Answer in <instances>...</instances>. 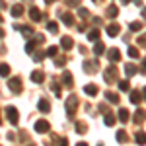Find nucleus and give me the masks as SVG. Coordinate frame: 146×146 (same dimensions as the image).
Listing matches in <instances>:
<instances>
[{
  "mask_svg": "<svg viewBox=\"0 0 146 146\" xmlns=\"http://www.w3.org/2000/svg\"><path fill=\"white\" fill-rule=\"evenodd\" d=\"M86 129H88V127H86V123H76V133H80V135H84V133H86Z\"/></svg>",
  "mask_w": 146,
  "mask_h": 146,
  "instance_id": "obj_36",
  "label": "nucleus"
},
{
  "mask_svg": "<svg viewBox=\"0 0 146 146\" xmlns=\"http://www.w3.org/2000/svg\"><path fill=\"white\" fill-rule=\"evenodd\" d=\"M107 56H109L111 62H117V60H121V51H119V49H109Z\"/></svg>",
  "mask_w": 146,
  "mask_h": 146,
  "instance_id": "obj_13",
  "label": "nucleus"
},
{
  "mask_svg": "<svg viewBox=\"0 0 146 146\" xmlns=\"http://www.w3.org/2000/svg\"><path fill=\"white\" fill-rule=\"evenodd\" d=\"M27 146H35V144H27Z\"/></svg>",
  "mask_w": 146,
  "mask_h": 146,
  "instance_id": "obj_56",
  "label": "nucleus"
},
{
  "mask_svg": "<svg viewBox=\"0 0 146 146\" xmlns=\"http://www.w3.org/2000/svg\"><path fill=\"white\" fill-rule=\"evenodd\" d=\"M68 6H72V8H78L80 6V0H66Z\"/></svg>",
  "mask_w": 146,
  "mask_h": 146,
  "instance_id": "obj_43",
  "label": "nucleus"
},
{
  "mask_svg": "<svg viewBox=\"0 0 146 146\" xmlns=\"http://www.w3.org/2000/svg\"><path fill=\"white\" fill-rule=\"evenodd\" d=\"M29 18H31V20H33V22H41V18H43V14H41V10H39V8H31V10H29Z\"/></svg>",
  "mask_w": 146,
  "mask_h": 146,
  "instance_id": "obj_12",
  "label": "nucleus"
},
{
  "mask_svg": "<svg viewBox=\"0 0 146 146\" xmlns=\"http://www.w3.org/2000/svg\"><path fill=\"white\" fill-rule=\"evenodd\" d=\"M31 80H33L35 84H41V82L45 80V74H43V70H33V72H31Z\"/></svg>",
  "mask_w": 146,
  "mask_h": 146,
  "instance_id": "obj_11",
  "label": "nucleus"
},
{
  "mask_svg": "<svg viewBox=\"0 0 146 146\" xmlns=\"http://www.w3.org/2000/svg\"><path fill=\"white\" fill-rule=\"evenodd\" d=\"M103 78H105V82H107V84L115 82V78H117V66H115V64L107 66L105 70H103Z\"/></svg>",
  "mask_w": 146,
  "mask_h": 146,
  "instance_id": "obj_2",
  "label": "nucleus"
},
{
  "mask_svg": "<svg viewBox=\"0 0 146 146\" xmlns=\"http://www.w3.org/2000/svg\"><path fill=\"white\" fill-rule=\"evenodd\" d=\"M8 74H10V66L2 62V64H0V76H8Z\"/></svg>",
  "mask_w": 146,
  "mask_h": 146,
  "instance_id": "obj_33",
  "label": "nucleus"
},
{
  "mask_svg": "<svg viewBox=\"0 0 146 146\" xmlns=\"http://www.w3.org/2000/svg\"><path fill=\"white\" fill-rule=\"evenodd\" d=\"M136 72H138V68H136L133 62H127V64H125V74H127L129 78H131V76H135Z\"/></svg>",
  "mask_w": 146,
  "mask_h": 146,
  "instance_id": "obj_14",
  "label": "nucleus"
},
{
  "mask_svg": "<svg viewBox=\"0 0 146 146\" xmlns=\"http://www.w3.org/2000/svg\"><path fill=\"white\" fill-rule=\"evenodd\" d=\"M142 72H146V58H144V68H142Z\"/></svg>",
  "mask_w": 146,
  "mask_h": 146,
  "instance_id": "obj_52",
  "label": "nucleus"
},
{
  "mask_svg": "<svg viewBox=\"0 0 146 146\" xmlns=\"http://www.w3.org/2000/svg\"><path fill=\"white\" fill-rule=\"evenodd\" d=\"M142 18L146 20V8H142Z\"/></svg>",
  "mask_w": 146,
  "mask_h": 146,
  "instance_id": "obj_48",
  "label": "nucleus"
},
{
  "mask_svg": "<svg viewBox=\"0 0 146 146\" xmlns=\"http://www.w3.org/2000/svg\"><path fill=\"white\" fill-rule=\"evenodd\" d=\"M92 23H96V25H100V23H101V18H92Z\"/></svg>",
  "mask_w": 146,
  "mask_h": 146,
  "instance_id": "obj_45",
  "label": "nucleus"
},
{
  "mask_svg": "<svg viewBox=\"0 0 146 146\" xmlns=\"http://www.w3.org/2000/svg\"><path fill=\"white\" fill-rule=\"evenodd\" d=\"M129 88H131V86H129V80H123V82H119V90L127 92V90H129Z\"/></svg>",
  "mask_w": 146,
  "mask_h": 146,
  "instance_id": "obj_41",
  "label": "nucleus"
},
{
  "mask_svg": "<svg viewBox=\"0 0 146 146\" xmlns=\"http://www.w3.org/2000/svg\"><path fill=\"white\" fill-rule=\"evenodd\" d=\"M100 111L101 113H109V107H107L105 103H100Z\"/></svg>",
  "mask_w": 146,
  "mask_h": 146,
  "instance_id": "obj_44",
  "label": "nucleus"
},
{
  "mask_svg": "<svg viewBox=\"0 0 146 146\" xmlns=\"http://www.w3.org/2000/svg\"><path fill=\"white\" fill-rule=\"evenodd\" d=\"M94 2H101V0H94Z\"/></svg>",
  "mask_w": 146,
  "mask_h": 146,
  "instance_id": "obj_54",
  "label": "nucleus"
},
{
  "mask_svg": "<svg viewBox=\"0 0 146 146\" xmlns=\"http://www.w3.org/2000/svg\"><path fill=\"white\" fill-rule=\"evenodd\" d=\"M98 68H100L98 60H86V62H84V70H86V72H90V74H94Z\"/></svg>",
  "mask_w": 146,
  "mask_h": 146,
  "instance_id": "obj_6",
  "label": "nucleus"
},
{
  "mask_svg": "<svg viewBox=\"0 0 146 146\" xmlns=\"http://www.w3.org/2000/svg\"><path fill=\"white\" fill-rule=\"evenodd\" d=\"M140 101H142V96L138 92H133L131 94V103H140Z\"/></svg>",
  "mask_w": 146,
  "mask_h": 146,
  "instance_id": "obj_30",
  "label": "nucleus"
},
{
  "mask_svg": "<svg viewBox=\"0 0 146 146\" xmlns=\"http://www.w3.org/2000/svg\"><path fill=\"white\" fill-rule=\"evenodd\" d=\"M115 138H117L119 142H127V140H129V135L125 133L123 129H119V131H117V135H115Z\"/></svg>",
  "mask_w": 146,
  "mask_h": 146,
  "instance_id": "obj_20",
  "label": "nucleus"
},
{
  "mask_svg": "<svg viewBox=\"0 0 146 146\" xmlns=\"http://www.w3.org/2000/svg\"><path fill=\"white\" fill-rule=\"evenodd\" d=\"M22 14H23V6H22V4H16V6H12V16H14V18H20Z\"/></svg>",
  "mask_w": 146,
  "mask_h": 146,
  "instance_id": "obj_19",
  "label": "nucleus"
},
{
  "mask_svg": "<svg viewBox=\"0 0 146 146\" xmlns=\"http://www.w3.org/2000/svg\"><path fill=\"white\" fill-rule=\"evenodd\" d=\"M8 88L12 94H20L22 92V80L20 78H10L8 80Z\"/></svg>",
  "mask_w": 146,
  "mask_h": 146,
  "instance_id": "obj_5",
  "label": "nucleus"
},
{
  "mask_svg": "<svg viewBox=\"0 0 146 146\" xmlns=\"http://www.w3.org/2000/svg\"><path fill=\"white\" fill-rule=\"evenodd\" d=\"M76 107H78V98L76 96H70L66 100V113L68 117H74L76 115Z\"/></svg>",
  "mask_w": 146,
  "mask_h": 146,
  "instance_id": "obj_1",
  "label": "nucleus"
},
{
  "mask_svg": "<svg viewBox=\"0 0 146 146\" xmlns=\"http://www.w3.org/2000/svg\"><path fill=\"white\" fill-rule=\"evenodd\" d=\"M113 123H115V117H113L111 113H105V125H107V127H111Z\"/></svg>",
  "mask_w": 146,
  "mask_h": 146,
  "instance_id": "obj_38",
  "label": "nucleus"
},
{
  "mask_svg": "<svg viewBox=\"0 0 146 146\" xmlns=\"http://www.w3.org/2000/svg\"><path fill=\"white\" fill-rule=\"evenodd\" d=\"M6 117H8V121H10L12 125H18V121H20L18 109H16L14 105H8V107H6Z\"/></svg>",
  "mask_w": 146,
  "mask_h": 146,
  "instance_id": "obj_3",
  "label": "nucleus"
},
{
  "mask_svg": "<svg viewBox=\"0 0 146 146\" xmlns=\"http://www.w3.org/2000/svg\"><path fill=\"white\" fill-rule=\"evenodd\" d=\"M135 4L136 6H142V0H135Z\"/></svg>",
  "mask_w": 146,
  "mask_h": 146,
  "instance_id": "obj_47",
  "label": "nucleus"
},
{
  "mask_svg": "<svg viewBox=\"0 0 146 146\" xmlns=\"http://www.w3.org/2000/svg\"><path fill=\"white\" fill-rule=\"evenodd\" d=\"M60 20H62V23L68 25V27H72V25H74V16H72L70 12H64V14L60 16Z\"/></svg>",
  "mask_w": 146,
  "mask_h": 146,
  "instance_id": "obj_8",
  "label": "nucleus"
},
{
  "mask_svg": "<svg viewBox=\"0 0 146 146\" xmlns=\"http://www.w3.org/2000/svg\"><path fill=\"white\" fill-rule=\"evenodd\" d=\"M142 100H146V88L142 90Z\"/></svg>",
  "mask_w": 146,
  "mask_h": 146,
  "instance_id": "obj_49",
  "label": "nucleus"
},
{
  "mask_svg": "<svg viewBox=\"0 0 146 146\" xmlns=\"http://www.w3.org/2000/svg\"><path fill=\"white\" fill-rule=\"evenodd\" d=\"M45 2H47V4H53V2H55V0H45Z\"/></svg>",
  "mask_w": 146,
  "mask_h": 146,
  "instance_id": "obj_53",
  "label": "nucleus"
},
{
  "mask_svg": "<svg viewBox=\"0 0 146 146\" xmlns=\"http://www.w3.org/2000/svg\"><path fill=\"white\" fill-rule=\"evenodd\" d=\"M146 119V111L144 109H136V113H135V123L138 125V123H142Z\"/></svg>",
  "mask_w": 146,
  "mask_h": 146,
  "instance_id": "obj_17",
  "label": "nucleus"
},
{
  "mask_svg": "<svg viewBox=\"0 0 146 146\" xmlns=\"http://www.w3.org/2000/svg\"><path fill=\"white\" fill-rule=\"evenodd\" d=\"M94 53H96V56H100L105 53V45L103 43H96V47H94Z\"/></svg>",
  "mask_w": 146,
  "mask_h": 146,
  "instance_id": "obj_25",
  "label": "nucleus"
},
{
  "mask_svg": "<svg viewBox=\"0 0 146 146\" xmlns=\"http://www.w3.org/2000/svg\"><path fill=\"white\" fill-rule=\"evenodd\" d=\"M142 29V23L140 22H133L131 23V31H140Z\"/></svg>",
  "mask_w": 146,
  "mask_h": 146,
  "instance_id": "obj_40",
  "label": "nucleus"
},
{
  "mask_svg": "<svg viewBox=\"0 0 146 146\" xmlns=\"http://www.w3.org/2000/svg\"><path fill=\"white\" fill-rule=\"evenodd\" d=\"M0 121H2V119H0Z\"/></svg>",
  "mask_w": 146,
  "mask_h": 146,
  "instance_id": "obj_58",
  "label": "nucleus"
},
{
  "mask_svg": "<svg viewBox=\"0 0 146 146\" xmlns=\"http://www.w3.org/2000/svg\"><path fill=\"white\" fill-rule=\"evenodd\" d=\"M84 92H86V96H90V98H94V96H98V86L96 84H86L84 86Z\"/></svg>",
  "mask_w": 146,
  "mask_h": 146,
  "instance_id": "obj_10",
  "label": "nucleus"
},
{
  "mask_svg": "<svg viewBox=\"0 0 146 146\" xmlns=\"http://www.w3.org/2000/svg\"><path fill=\"white\" fill-rule=\"evenodd\" d=\"M62 84H64L66 88L72 86V74H70V72H64V74H62Z\"/></svg>",
  "mask_w": 146,
  "mask_h": 146,
  "instance_id": "obj_22",
  "label": "nucleus"
},
{
  "mask_svg": "<svg viewBox=\"0 0 146 146\" xmlns=\"http://www.w3.org/2000/svg\"><path fill=\"white\" fill-rule=\"evenodd\" d=\"M14 27H16V29H20L25 37H31V35H33V27H29V25H14Z\"/></svg>",
  "mask_w": 146,
  "mask_h": 146,
  "instance_id": "obj_15",
  "label": "nucleus"
},
{
  "mask_svg": "<svg viewBox=\"0 0 146 146\" xmlns=\"http://www.w3.org/2000/svg\"><path fill=\"white\" fill-rule=\"evenodd\" d=\"M135 142L138 146H144L146 144V133H142V131H140V133H136V135H135Z\"/></svg>",
  "mask_w": 146,
  "mask_h": 146,
  "instance_id": "obj_16",
  "label": "nucleus"
},
{
  "mask_svg": "<svg viewBox=\"0 0 146 146\" xmlns=\"http://www.w3.org/2000/svg\"><path fill=\"white\" fill-rule=\"evenodd\" d=\"M107 16H109V18H117V16H119V8L111 4V6L107 8Z\"/></svg>",
  "mask_w": 146,
  "mask_h": 146,
  "instance_id": "obj_24",
  "label": "nucleus"
},
{
  "mask_svg": "<svg viewBox=\"0 0 146 146\" xmlns=\"http://www.w3.org/2000/svg\"><path fill=\"white\" fill-rule=\"evenodd\" d=\"M0 23H2V16H0Z\"/></svg>",
  "mask_w": 146,
  "mask_h": 146,
  "instance_id": "obj_55",
  "label": "nucleus"
},
{
  "mask_svg": "<svg viewBox=\"0 0 146 146\" xmlns=\"http://www.w3.org/2000/svg\"><path fill=\"white\" fill-rule=\"evenodd\" d=\"M49 131H51V125H49V121L41 119V121H37V123H35V133L45 135V133H49Z\"/></svg>",
  "mask_w": 146,
  "mask_h": 146,
  "instance_id": "obj_4",
  "label": "nucleus"
},
{
  "mask_svg": "<svg viewBox=\"0 0 146 146\" xmlns=\"http://www.w3.org/2000/svg\"><path fill=\"white\" fill-rule=\"evenodd\" d=\"M51 90H53V94H55L56 98H60V84L58 82H53L51 84Z\"/></svg>",
  "mask_w": 146,
  "mask_h": 146,
  "instance_id": "obj_29",
  "label": "nucleus"
},
{
  "mask_svg": "<svg viewBox=\"0 0 146 146\" xmlns=\"http://www.w3.org/2000/svg\"><path fill=\"white\" fill-rule=\"evenodd\" d=\"M76 146H88V144H86V142H78Z\"/></svg>",
  "mask_w": 146,
  "mask_h": 146,
  "instance_id": "obj_51",
  "label": "nucleus"
},
{
  "mask_svg": "<svg viewBox=\"0 0 146 146\" xmlns=\"http://www.w3.org/2000/svg\"><path fill=\"white\" fill-rule=\"evenodd\" d=\"M88 41H100V29H92L88 33Z\"/></svg>",
  "mask_w": 146,
  "mask_h": 146,
  "instance_id": "obj_23",
  "label": "nucleus"
},
{
  "mask_svg": "<svg viewBox=\"0 0 146 146\" xmlns=\"http://www.w3.org/2000/svg\"><path fill=\"white\" fill-rule=\"evenodd\" d=\"M78 14H80V18H84V20L90 18V12L86 10V8H82V6H78Z\"/></svg>",
  "mask_w": 146,
  "mask_h": 146,
  "instance_id": "obj_35",
  "label": "nucleus"
},
{
  "mask_svg": "<svg viewBox=\"0 0 146 146\" xmlns=\"http://www.w3.org/2000/svg\"><path fill=\"white\" fill-rule=\"evenodd\" d=\"M56 55H58V47H56V45H53V47L47 49V56H53V58H55Z\"/></svg>",
  "mask_w": 146,
  "mask_h": 146,
  "instance_id": "obj_31",
  "label": "nucleus"
},
{
  "mask_svg": "<svg viewBox=\"0 0 146 146\" xmlns=\"http://www.w3.org/2000/svg\"><path fill=\"white\" fill-rule=\"evenodd\" d=\"M60 47H62L64 51H70V49L74 47V41H72V37H68V35H64V37L60 39Z\"/></svg>",
  "mask_w": 146,
  "mask_h": 146,
  "instance_id": "obj_7",
  "label": "nucleus"
},
{
  "mask_svg": "<svg viewBox=\"0 0 146 146\" xmlns=\"http://www.w3.org/2000/svg\"><path fill=\"white\" fill-rule=\"evenodd\" d=\"M119 119H121V123H127V121H129V111L121 107V109H119Z\"/></svg>",
  "mask_w": 146,
  "mask_h": 146,
  "instance_id": "obj_27",
  "label": "nucleus"
},
{
  "mask_svg": "<svg viewBox=\"0 0 146 146\" xmlns=\"http://www.w3.org/2000/svg\"><path fill=\"white\" fill-rule=\"evenodd\" d=\"M119 31H121V25H119V23H111V25H107V35H109V37H117Z\"/></svg>",
  "mask_w": 146,
  "mask_h": 146,
  "instance_id": "obj_9",
  "label": "nucleus"
},
{
  "mask_svg": "<svg viewBox=\"0 0 146 146\" xmlns=\"http://www.w3.org/2000/svg\"><path fill=\"white\" fill-rule=\"evenodd\" d=\"M4 35H6V31H4V29H2V27H0V39H2V37H4Z\"/></svg>",
  "mask_w": 146,
  "mask_h": 146,
  "instance_id": "obj_46",
  "label": "nucleus"
},
{
  "mask_svg": "<svg viewBox=\"0 0 146 146\" xmlns=\"http://www.w3.org/2000/svg\"><path fill=\"white\" fill-rule=\"evenodd\" d=\"M33 41H35V43H45V35L37 33V35H35V37H33Z\"/></svg>",
  "mask_w": 146,
  "mask_h": 146,
  "instance_id": "obj_42",
  "label": "nucleus"
},
{
  "mask_svg": "<svg viewBox=\"0 0 146 146\" xmlns=\"http://www.w3.org/2000/svg\"><path fill=\"white\" fill-rule=\"evenodd\" d=\"M47 29H49L51 33H56V31H58V23L56 22H49L47 23Z\"/></svg>",
  "mask_w": 146,
  "mask_h": 146,
  "instance_id": "obj_32",
  "label": "nucleus"
},
{
  "mask_svg": "<svg viewBox=\"0 0 146 146\" xmlns=\"http://www.w3.org/2000/svg\"><path fill=\"white\" fill-rule=\"evenodd\" d=\"M129 56H131V58H138V49H136L135 45L129 47Z\"/></svg>",
  "mask_w": 146,
  "mask_h": 146,
  "instance_id": "obj_37",
  "label": "nucleus"
},
{
  "mask_svg": "<svg viewBox=\"0 0 146 146\" xmlns=\"http://www.w3.org/2000/svg\"><path fill=\"white\" fill-rule=\"evenodd\" d=\"M100 146H103V144H100Z\"/></svg>",
  "mask_w": 146,
  "mask_h": 146,
  "instance_id": "obj_57",
  "label": "nucleus"
},
{
  "mask_svg": "<svg viewBox=\"0 0 146 146\" xmlns=\"http://www.w3.org/2000/svg\"><path fill=\"white\" fill-rule=\"evenodd\" d=\"M121 2H123V4H131L133 0H121Z\"/></svg>",
  "mask_w": 146,
  "mask_h": 146,
  "instance_id": "obj_50",
  "label": "nucleus"
},
{
  "mask_svg": "<svg viewBox=\"0 0 146 146\" xmlns=\"http://www.w3.org/2000/svg\"><path fill=\"white\" fill-rule=\"evenodd\" d=\"M33 51H35V41H29V43L25 45V53H27V55H31Z\"/></svg>",
  "mask_w": 146,
  "mask_h": 146,
  "instance_id": "obj_39",
  "label": "nucleus"
},
{
  "mask_svg": "<svg viewBox=\"0 0 146 146\" xmlns=\"http://www.w3.org/2000/svg\"><path fill=\"white\" fill-rule=\"evenodd\" d=\"M31 55H33V60H35V62H41V60L45 58V53H43V51H33Z\"/></svg>",
  "mask_w": 146,
  "mask_h": 146,
  "instance_id": "obj_26",
  "label": "nucleus"
},
{
  "mask_svg": "<svg viewBox=\"0 0 146 146\" xmlns=\"http://www.w3.org/2000/svg\"><path fill=\"white\" fill-rule=\"evenodd\" d=\"M105 98H107V101H111V103H119V96L115 92H105Z\"/></svg>",
  "mask_w": 146,
  "mask_h": 146,
  "instance_id": "obj_21",
  "label": "nucleus"
},
{
  "mask_svg": "<svg viewBox=\"0 0 146 146\" xmlns=\"http://www.w3.org/2000/svg\"><path fill=\"white\" fill-rule=\"evenodd\" d=\"M64 64H66V58H64V56H58V58H56V56H55V66L62 68V66H64Z\"/></svg>",
  "mask_w": 146,
  "mask_h": 146,
  "instance_id": "obj_34",
  "label": "nucleus"
},
{
  "mask_svg": "<svg viewBox=\"0 0 146 146\" xmlns=\"http://www.w3.org/2000/svg\"><path fill=\"white\" fill-rule=\"evenodd\" d=\"M39 111L49 113V111H51V103H49L47 100H39Z\"/></svg>",
  "mask_w": 146,
  "mask_h": 146,
  "instance_id": "obj_18",
  "label": "nucleus"
},
{
  "mask_svg": "<svg viewBox=\"0 0 146 146\" xmlns=\"http://www.w3.org/2000/svg\"><path fill=\"white\" fill-rule=\"evenodd\" d=\"M53 146H68L66 138H56V136H53Z\"/></svg>",
  "mask_w": 146,
  "mask_h": 146,
  "instance_id": "obj_28",
  "label": "nucleus"
}]
</instances>
